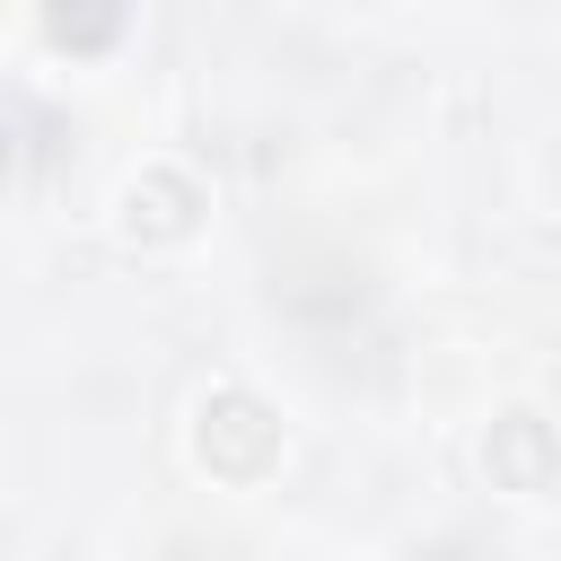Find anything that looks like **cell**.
Here are the masks:
<instances>
[{"mask_svg":"<svg viewBox=\"0 0 561 561\" xmlns=\"http://www.w3.org/2000/svg\"><path fill=\"white\" fill-rule=\"evenodd\" d=\"M131 26V0H44V35L70 53H114Z\"/></svg>","mask_w":561,"mask_h":561,"instance_id":"1","label":"cell"},{"mask_svg":"<svg viewBox=\"0 0 561 561\" xmlns=\"http://www.w3.org/2000/svg\"><path fill=\"white\" fill-rule=\"evenodd\" d=\"M482 456H491V465H517V491H543V482H552V465H561L535 412H508V421L491 430V447H482Z\"/></svg>","mask_w":561,"mask_h":561,"instance_id":"2","label":"cell"},{"mask_svg":"<svg viewBox=\"0 0 561 561\" xmlns=\"http://www.w3.org/2000/svg\"><path fill=\"white\" fill-rule=\"evenodd\" d=\"M421 561H508V552H500V543H482V535H438Z\"/></svg>","mask_w":561,"mask_h":561,"instance_id":"3","label":"cell"}]
</instances>
